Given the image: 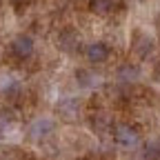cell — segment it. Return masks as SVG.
Listing matches in <instances>:
<instances>
[{
  "label": "cell",
  "mask_w": 160,
  "mask_h": 160,
  "mask_svg": "<svg viewBox=\"0 0 160 160\" xmlns=\"http://www.w3.org/2000/svg\"><path fill=\"white\" fill-rule=\"evenodd\" d=\"M113 140H116L122 149H136V147L140 145V133H138L136 127L122 122V125H116V129H113Z\"/></svg>",
  "instance_id": "cell-1"
},
{
  "label": "cell",
  "mask_w": 160,
  "mask_h": 160,
  "mask_svg": "<svg viewBox=\"0 0 160 160\" xmlns=\"http://www.w3.org/2000/svg\"><path fill=\"white\" fill-rule=\"evenodd\" d=\"M33 49H36L33 38L27 36V33H20V36H16V38L11 40V53H13L18 60L31 58V56H33Z\"/></svg>",
  "instance_id": "cell-2"
},
{
  "label": "cell",
  "mask_w": 160,
  "mask_h": 160,
  "mask_svg": "<svg viewBox=\"0 0 160 160\" xmlns=\"http://www.w3.org/2000/svg\"><path fill=\"white\" fill-rule=\"evenodd\" d=\"M85 56H87V60H89V62L100 65V62H107V60H109L111 49H109L105 42H91V45H87Z\"/></svg>",
  "instance_id": "cell-3"
},
{
  "label": "cell",
  "mask_w": 160,
  "mask_h": 160,
  "mask_svg": "<svg viewBox=\"0 0 160 160\" xmlns=\"http://www.w3.org/2000/svg\"><path fill=\"white\" fill-rule=\"evenodd\" d=\"M58 45H60V49H65V51H76L80 47V36L73 29H65V31H60V36H58Z\"/></svg>",
  "instance_id": "cell-4"
},
{
  "label": "cell",
  "mask_w": 160,
  "mask_h": 160,
  "mask_svg": "<svg viewBox=\"0 0 160 160\" xmlns=\"http://www.w3.org/2000/svg\"><path fill=\"white\" fill-rule=\"evenodd\" d=\"M116 7V0H89V9L98 16H107Z\"/></svg>",
  "instance_id": "cell-5"
},
{
  "label": "cell",
  "mask_w": 160,
  "mask_h": 160,
  "mask_svg": "<svg viewBox=\"0 0 160 160\" xmlns=\"http://www.w3.org/2000/svg\"><path fill=\"white\" fill-rule=\"evenodd\" d=\"M133 49H136V53L138 56H149L151 53V49H153V42H151V40H149V36H142V33H140L138 38H136V42H133Z\"/></svg>",
  "instance_id": "cell-6"
},
{
  "label": "cell",
  "mask_w": 160,
  "mask_h": 160,
  "mask_svg": "<svg viewBox=\"0 0 160 160\" xmlns=\"http://www.w3.org/2000/svg\"><path fill=\"white\" fill-rule=\"evenodd\" d=\"M145 158L147 160H160V138H153L145 147Z\"/></svg>",
  "instance_id": "cell-7"
},
{
  "label": "cell",
  "mask_w": 160,
  "mask_h": 160,
  "mask_svg": "<svg viewBox=\"0 0 160 160\" xmlns=\"http://www.w3.org/2000/svg\"><path fill=\"white\" fill-rule=\"evenodd\" d=\"M118 73H120V78H122V80H127V82H131V80H138V69H136L133 65H122Z\"/></svg>",
  "instance_id": "cell-8"
},
{
  "label": "cell",
  "mask_w": 160,
  "mask_h": 160,
  "mask_svg": "<svg viewBox=\"0 0 160 160\" xmlns=\"http://www.w3.org/2000/svg\"><path fill=\"white\" fill-rule=\"evenodd\" d=\"M16 2H18V5H27V2H29V0H16Z\"/></svg>",
  "instance_id": "cell-9"
}]
</instances>
